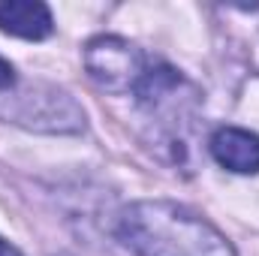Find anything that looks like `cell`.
Returning <instances> with one entry per match:
<instances>
[{
  "label": "cell",
  "instance_id": "obj_1",
  "mask_svg": "<svg viewBox=\"0 0 259 256\" xmlns=\"http://www.w3.org/2000/svg\"><path fill=\"white\" fill-rule=\"evenodd\" d=\"M118 238L136 256H235L205 217L166 199L133 202L118 220Z\"/></svg>",
  "mask_w": 259,
  "mask_h": 256
},
{
  "label": "cell",
  "instance_id": "obj_2",
  "mask_svg": "<svg viewBox=\"0 0 259 256\" xmlns=\"http://www.w3.org/2000/svg\"><path fill=\"white\" fill-rule=\"evenodd\" d=\"M84 69L109 94H133L145 75L142 52L121 36H97L84 46Z\"/></svg>",
  "mask_w": 259,
  "mask_h": 256
},
{
  "label": "cell",
  "instance_id": "obj_3",
  "mask_svg": "<svg viewBox=\"0 0 259 256\" xmlns=\"http://www.w3.org/2000/svg\"><path fill=\"white\" fill-rule=\"evenodd\" d=\"M211 154L214 160L238 175L259 172V136L241 127H220L211 136Z\"/></svg>",
  "mask_w": 259,
  "mask_h": 256
},
{
  "label": "cell",
  "instance_id": "obj_4",
  "mask_svg": "<svg viewBox=\"0 0 259 256\" xmlns=\"http://www.w3.org/2000/svg\"><path fill=\"white\" fill-rule=\"evenodd\" d=\"M0 30L18 39H46L55 30V18L39 0H6L0 3Z\"/></svg>",
  "mask_w": 259,
  "mask_h": 256
},
{
  "label": "cell",
  "instance_id": "obj_5",
  "mask_svg": "<svg viewBox=\"0 0 259 256\" xmlns=\"http://www.w3.org/2000/svg\"><path fill=\"white\" fill-rule=\"evenodd\" d=\"M12 81H15V69H12V64L6 58H0V91L12 88Z\"/></svg>",
  "mask_w": 259,
  "mask_h": 256
},
{
  "label": "cell",
  "instance_id": "obj_6",
  "mask_svg": "<svg viewBox=\"0 0 259 256\" xmlns=\"http://www.w3.org/2000/svg\"><path fill=\"white\" fill-rule=\"evenodd\" d=\"M0 256H21V250H18L15 244H9V241L0 238Z\"/></svg>",
  "mask_w": 259,
  "mask_h": 256
}]
</instances>
